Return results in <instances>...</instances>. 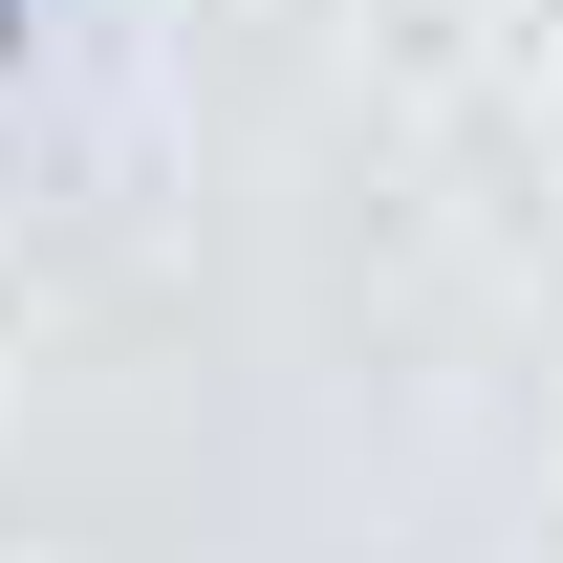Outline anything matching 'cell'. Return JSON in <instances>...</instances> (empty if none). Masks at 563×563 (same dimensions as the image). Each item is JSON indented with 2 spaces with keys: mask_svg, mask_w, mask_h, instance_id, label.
Wrapping results in <instances>:
<instances>
[{
  "mask_svg": "<svg viewBox=\"0 0 563 563\" xmlns=\"http://www.w3.org/2000/svg\"><path fill=\"white\" fill-rule=\"evenodd\" d=\"M0 66H22V0H0Z\"/></svg>",
  "mask_w": 563,
  "mask_h": 563,
  "instance_id": "6da1fadb",
  "label": "cell"
}]
</instances>
